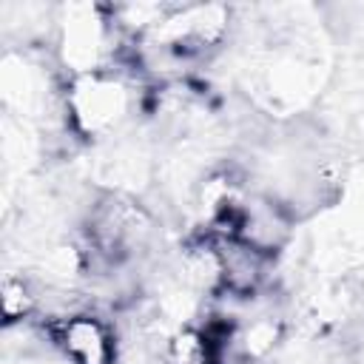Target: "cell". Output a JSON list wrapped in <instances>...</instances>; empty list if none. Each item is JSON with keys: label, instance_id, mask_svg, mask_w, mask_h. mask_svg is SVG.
I'll return each instance as SVG.
<instances>
[{"label": "cell", "instance_id": "6da1fadb", "mask_svg": "<svg viewBox=\"0 0 364 364\" xmlns=\"http://www.w3.org/2000/svg\"><path fill=\"white\" fill-rule=\"evenodd\" d=\"M65 108L80 134L97 136V134L111 131L128 114L131 94H128V85L117 74L100 68V71L80 74L71 82Z\"/></svg>", "mask_w": 364, "mask_h": 364}, {"label": "cell", "instance_id": "7a4b0ae2", "mask_svg": "<svg viewBox=\"0 0 364 364\" xmlns=\"http://www.w3.org/2000/svg\"><path fill=\"white\" fill-rule=\"evenodd\" d=\"M51 344L71 364H117L114 327L97 313H65L48 324Z\"/></svg>", "mask_w": 364, "mask_h": 364}, {"label": "cell", "instance_id": "3957f363", "mask_svg": "<svg viewBox=\"0 0 364 364\" xmlns=\"http://www.w3.org/2000/svg\"><path fill=\"white\" fill-rule=\"evenodd\" d=\"M219 344L213 330L179 327L165 344V364H219Z\"/></svg>", "mask_w": 364, "mask_h": 364}, {"label": "cell", "instance_id": "277c9868", "mask_svg": "<svg viewBox=\"0 0 364 364\" xmlns=\"http://www.w3.org/2000/svg\"><path fill=\"white\" fill-rule=\"evenodd\" d=\"M0 293H3V296H0V299H3V318H6L9 327L17 324V321H23V318H28L31 310L37 307L34 290H31V287L26 284V279H20V276H6Z\"/></svg>", "mask_w": 364, "mask_h": 364}]
</instances>
